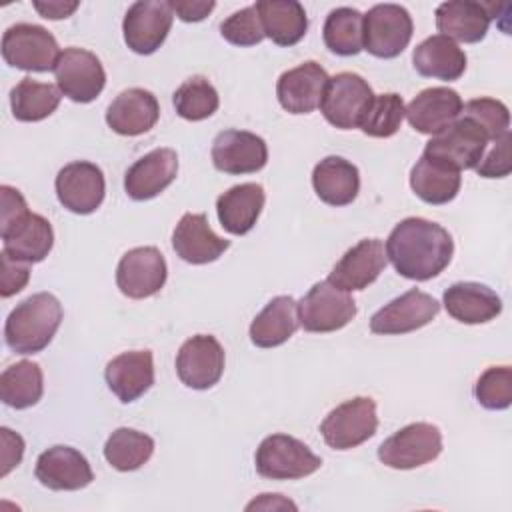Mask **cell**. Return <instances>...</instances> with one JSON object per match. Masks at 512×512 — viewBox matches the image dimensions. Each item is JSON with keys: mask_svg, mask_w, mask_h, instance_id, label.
<instances>
[{"mask_svg": "<svg viewBox=\"0 0 512 512\" xmlns=\"http://www.w3.org/2000/svg\"><path fill=\"white\" fill-rule=\"evenodd\" d=\"M376 402L370 396L350 398L332 408L320 424L324 442L334 450H350L376 434Z\"/></svg>", "mask_w": 512, "mask_h": 512, "instance_id": "5", "label": "cell"}, {"mask_svg": "<svg viewBox=\"0 0 512 512\" xmlns=\"http://www.w3.org/2000/svg\"><path fill=\"white\" fill-rule=\"evenodd\" d=\"M356 316V302L328 280L316 282L298 302V322L306 332H334Z\"/></svg>", "mask_w": 512, "mask_h": 512, "instance_id": "8", "label": "cell"}, {"mask_svg": "<svg viewBox=\"0 0 512 512\" xmlns=\"http://www.w3.org/2000/svg\"><path fill=\"white\" fill-rule=\"evenodd\" d=\"M462 98L456 90L434 86L418 92L406 108L408 124L420 134L436 136L446 130L462 112Z\"/></svg>", "mask_w": 512, "mask_h": 512, "instance_id": "23", "label": "cell"}, {"mask_svg": "<svg viewBox=\"0 0 512 512\" xmlns=\"http://www.w3.org/2000/svg\"><path fill=\"white\" fill-rule=\"evenodd\" d=\"M324 44L338 56H356L364 50V14L356 8H334L322 28Z\"/></svg>", "mask_w": 512, "mask_h": 512, "instance_id": "37", "label": "cell"}, {"mask_svg": "<svg viewBox=\"0 0 512 512\" xmlns=\"http://www.w3.org/2000/svg\"><path fill=\"white\" fill-rule=\"evenodd\" d=\"M214 6L212 0H170L172 12H176L182 22H200L214 10Z\"/></svg>", "mask_w": 512, "mask_h": 512, "instance_id": "47", "label": "cell"}, {"mask_svg": "<svg viewBox=\"0 0 512 512\" xmlns=\"http://www.w3.org/2000/svg\"><path fill=\"white\" fill-rule=\"evenodd\" d=\"M460 184L462 176L458 170L424 154L410 170V188L426 204H448L460 192Z\"/></svg>", "mask_w": 512, "mask_h": 512, "instance_id": "34", "label": "cell"}, {"mask_svg": "<svg viewBox=\"0 0 512 512\" xmlns=\"http://www.w3.org/2000/svg\"><path fill=\"white\" fill-rule=\"evenodd\" d=\"M60 98L62 92L56 86L26 76L12 88L10 106L16 120L40 122L58 108Z\"/></svg>", "mask_w": 512, "mask_h": 512, "instance_id": "36", "label": "cell"}, {"mask_svg": "<svg viewBox=\"0 0 512 512\" xmlns=\"http://www.w3.org/2000/svg\"><path fill=\"white\" fill-rule=\"evenodd\" d=\"M220 34L226 42L234 46H256L266 38L254 4L230 14L220 24Z\"/></svg>", "mask_w": 512, "mask_h": 512, "instance_id": "43", "label": "cell"}, {"mask_svg": "<svg viewBox=\"0 0 512 512\" xmlns=\"http://www.w3.org/2000/svg\"><path fill=\"white\" fill-rule=\"evenodd\" d=\"M0 438H2V476H6L14 466L20 464L22 454H24V440L20 434L12 432L10 428H0Z\"/></svg>", "mask_w": 512, "mask_h": 512, "instance_id": "46", "label": "cell"}, {"mask_svg": "<svg viewBox=\"0 0 512 512\" xmlns=\"http://www.w3.org/2000/svg\"><path fill=\"white\" fill-rule=\"evenodd\" d=\"M178 174V156L172 148H156L138 158L124 176V190L132 200H150L164 192Z\"/></svg>", "mask_w": 512, "mask_h": 512, "instance_id": "24", "label": "cell"}, {"mask_svg": "<svg viewBox=\"0 0 512 512\" xmlns=\"http://www.w3.org/2000/svg\"><path fill=\"white\" fill-rule=\"evenodd\" d=\"M442 452V432L428 422H412L378 446V458L394 470H412L436 460Z\"/></svg>", "mask_w": 512, "mask_h": 512, "instance_id": "6", "label": "cell"}, {"mask_svg": "<svg viewBox=\"0 0 512 512\" xmlns=\"http://www.w3.org/2000/svg\"><path fill=\"white\" fill-rule=\"evenodd\" d=\"M58 56V42L44 26L20 22L2 36V58L12 68L48 72L54 70Z\"/></svg>", "mask_w": 512, "mask_h": 512, "instance_id": "7", "label": "cell"}, {"mask_svg": "<svg viewBox=\"0 0 512 512\" xmlns=\"http://www.w3.org/2000/svg\"><path fill=\"white\" fill-rule=\"evenodd\" d=\"M174 12L170 8V2L166 0H138L134 2L122 22L124 42L126 46L142 56H148L156 52L170 28H172Z\"/></svg>", "mask_w": 512, "mask_h": 512, "instance_id": "12", "label": "cell"}, {"mask_svg": "<svg viewBox=\"0 0 512 512\" xmlns=\"http://www.w3.org/2000/svg\"><path fill=\"white\" fill-rule=\"evenodd\" d=\"M172 248L188 264H208L230 248V240L210 228L204 212H186L172 232Z\"/></svg>", "mask_w": 512, "mask_h": 512, "instance_id": "22", "label": "cell"}, {"mask_svg": "<svg viewBox=\"0 0 512 512\" xmlns=\"http://www.w3.org/2000/svg\"><path fill=\"white\" fill-rule=\"evenodd\" d=\"M316 196L330 206L352 204L360 190L358 168L342 156H326L312 170Z\"/></svg>", "mask_w": 512, "mask_h": 512, "instance_id": "30", "label": "cell"}, {"mask_svg": "<svg viewBox=\"0 0 512 512\" xmlns=\"http://www.w3.org/2000/svg\"><path fill=\"white\" fill-rule=\"evenodd\" d=\"M224 348L210 334L188 338L176 354V374L192 390L212 388L224 372Z\"/></svg>", "mask_w": 512, "mask_h": 512, "instance_id": "15", "label": "cell"}, {"mask_svg": "<svg viewBox=\"0 0 512 512\" xmlns=\"http://www.w3.org/2000/svg\"><path fill=\"white\" fill-rule=\"evenodd\" d=\"M44 392L42 368L36 362L20 360L0 376V398L6 406L24 410L34 406Z\"/></svg>", "mask_w": 512, "mask_h": 512, "instance_id": "35", "label": "cell"}, {"mask_svg": "<svg viewBox=\"0 0 512 512\" xmlns=\"http://www.w3.org/2000/svg\"><path fill=\"white\" fill-rule=\"evenodd\" d=\"M214 168L224 174H252L266 166V142L248 130H224L212 142Z\"/></svg>", "mask_w": 512, "mask_h": 512, "instance_id": "17", "label": "cell"}, {"mask_svg": "<svg viewBox=\"0 0 512 512\" xmlns=\"http://www.w3.org/2000/svg\"><path fill=\"white\" fill-rule=\"evenodd\" d=\"M80 4L78 2H62V0H48V2H34V8L42 18L48 20H62L68 18Z\"/></svg>", "mask_w": 512, "mask_h": 512, "instance_id": "48", "label": "cell"}, {"mask_svg": "<svg viewBox=\"0 0 512 512\" xmlns=\"http://www.w3.org/2000/svg\"><path fill=\"white\" fill-rule=\"evenodd\" d=\"M436 28L442 36L464 44L484 40L490 28V12L484 4L472 0H450L436 8Z\"/></svg>", "mask_w": 512, "mask_h": 512, "instance_id": "29", "label": "cell"}, {"mask_svg": "<svg viewBox=\"0 0 512 512\" xmlns=\"http://www.w3.org/2000/svg\"><path fill=\"white\" fill-rule=\"evenodd\" d=\"M474 396L488 410H506L512 404V370L510 366L486 368L476 386Z\"/></svg>", "mask_w": 512, "mask_h": 512, "instance_id": "42", "label": "cell"}, {"mask_svg": "<svg viewBox=\"0 0 512 512\" xmlns=\"http://www.w3.org/2000/svg\"><path fill=\"white\" fill-rule=\"evenodd\" d=\"M328 80L326 70L318 62L308 60L280 74L276 84L278 102L290 114H310L320 106Z\"/></svg>", "mask_w": 512, "mask_h": 512, "instance_id": "19", "label": "cell"}, {"mask_svg": "<svg viewBox=\"0 0 512 512\" xmlns=\"http://www.w3.org/2000/svg\"><path fill=\"white\" fill-rule=\"evenodd\" d=\"M264 200V188L256 182H244L228 188L216 200L220 226L234 236L250 232L264 208Z\"/></svg>", "mask_w": 512, "mask_h": 512, "instance_id": "28", "label": "cell"}, {"mask_svg": "<svg viewBox=\"0 0 512 512\" xmlns=\"http://www.w3.org/2000/svg\"><path fill=\"white\" fill-rule=\"evenodd\" d=\"M62 316V304L54 294H32L8 314L4 340L16 354H36L52 342Z\"/></svg>", "mask_w": 512, "mask_h": 512, "instance_id": "2", "label": "cell"}, {"mask_svg": "<svg viewBox=\"0 0 512 512\" xmlns=\"http://www.w3.org/2000/svg\"><path fill=\"white\" fill-rule=\"evenodd\" d=\"M412 64L420 76L452 82L464 74L466 54L454 40L434 34L414 48Z\"/></svg>", "mask_w": 512, "mask_h": 512, "instance_id": "31", "label": "cell"}, {"mask_svg": "<svg viewBox=\"0 0 512 512\" xmlns=\"http://www.w3.org/2000/svg\"><path fill=\"white\" fill-rule=\"evenodd\" d=\"M112 394L124 404L138 400L154 384V358L150 350H130L114 356L104 370Z\"/></svg>", "mask_w": 512, "mask_h": 512, "instance_id": "25", "label": "cell"}, {"mask_svg": "<svg viewBox=\"0 0 512 512\" xmlns=\"http://www.w3.org/2000/svg\"><path fill=\"white\" fill-rule=\"evenodd\" d=\"M372 100L374 92L360 74L340 72L328 80L320 112L334 128L352 130L362 126Z\"/></svg>", "mask_w": 512, "mask_h": 512, "instance_id": "4", "label": "cell"}, {"mask_svg": "<svg viewBox=\"0 0 512 512\" xmlns=\"http://www.w3.org/2000/svg\"><path fill=\"white\" fill-rule=\"evenodd\" d=\"M414 32L410 12L400 4H376L364 14V50L376 58H396Z\"/></svg>", "mask_w": 512, "mask_h": 512, "instance_id": "9", "label": "cell"}, {"mask_svg": "<svg viewBox=\"0 0 512 512\" xmlns=\"http://www.w3.org/2000/svg\"><path fill=\"white\" fill-rule=\"evenodd\" d=\"M158 118V100L144 88H128L120 92L106 110V124L120 136H140L152 130Z\"/></svg>", "mask_w": 512, "mask_h": 512, "instance_id": "26", "label": "cell"}, {"mask_svg": "<svg viewBox=\"0 0 512 512\" xmlns=\"http://www.w3.org/2000/svg\"><path fill=\"white\" fill-rule=\"evenodd\" d=\"M460 116L472 120L484 132L486 140H498L510 126V112L496 98H474L462 106Z\"/></svg>", "mask_w": 512, "mask_h": 512, "instance_id": "41", "label": "cell"}, {"mask_svg": "<svg viewBox=\"0 0 512 512\" xmlns=\"http://www.w3.org/2000/svg\"><path fill=\"white\" fill-rule=\"evenodd\" d=\"M54 76L58 90L78 104H88L106 84V72L100 58L84 48H64L56 60Z\"/></svg>", "mask_w": 512, "mask_h": 512, "instance_id": "11", "label": "cell"}, {"mask_svg": "<svg viewBox=\"0 0 512 512\" xmlns=\"http://www.w3.org/2000/svg\"><path fill=\"white\" fill-rule=\"evenodd\" d=\"M384 250L400 276L424 282L438 276L450 264L454 242L440 224L410 216L392 228Z\"/></svg>", "mask_w": 512, "mask_h": 512, "instance_id": "1", "label": "cell"}, {"mask_svg": "<svg viewBox=\"0 0 512 512\" xmlns=\"http://www.w3.org/2000/svg\"><path fill=\"white\" fill-rule=\"evenodd\" d=\"M172 102L178 116L190 122H198L210 118L218 110L220 98L216 88L208 82V78L190 76L176 88Z\"/></svg>", "mask_w": 512, "mask_h": 512, "instance_id": "39", "label": "cell"}, {"mask_svg": "<svg viewBox=\"0 0 512 512\" xmlns=\"http://www.w3.org/2000/svg\"><path fill=\"white\" fill-rule=\"evenodd\" d=\"M254 464L262 478L298 480L314 474L322 460L302 440L288 434H272L256 448Z\"/></svg>", "mask_w": 512, "mask_h": 512, "instance_id": "3", "label": "cell"}, {"mask_svg": "<svg viewBox=\"0 0 512 512\" xmlns=\"http://www.w3.org/2000/svg\"><path fill=\"white\" fill-rule=\"evenodd\" d=\"M0 296L2 298H10L14 294H18L30 280V270L26 262H20L16 258H12L10 254L2 252L0 254Z\"/></svg>", "mask_w": 512, "mask_h": 512, "instance_id": "45", "label": "cell"}, {"mask_svg": "<svg viewBox=\"0 0 512 512\" xmlns=\"http://www.w3.org/2000/svg\"><path fill=\"white\" fill-rule=\"evenodd\" d=\"M298 324V302L292 296H276L252 320L250 340L258 348H274L290 340Z\"/></svg>", "mask_w": 512, "mask_h": 512, "instance_id": "33", "label": "cell"}, {"mask_svg": "<svg viewBox=\"0 0 512 512\" xmlns=\"http://www.w3.org/2000/svg\"><path fill=\"white\" fill-rule=\"evenodd\" d=\"M168 268L156 246H138L128 250L116 266L118 290L134 300L154 296L166 284Z\"/></svg>", "mask_w": 512, "mask_h": 512, "instance_id": "13", "label": "cell"}, {"mask_svg": "<svg viewBox=\"0 0 512 512\" xmlns=\"http://www.w3.org/2000/svg\"><path fill=\"white\" fill-rule=\"evenodd\" d=\"M152 452H154L152 436L126 426L116 428L104 444V458L112 468L120 472L138 470L150 460Z\"/></svg>", "mask_w": 512, "mask_h": 512, "instance_id": "38", "label": "cell"}, {"mask_svg": "<svg viewBox=\"0 0 512 512\" xmlns=\"http://www.w3.org/2000/svg\"><path fill=\"white\" fill-rule=\"evenodd\" d=\"M386 260L388 258L382 240L364 238L346 250L344 256L334 264L328 282L346 292L364 290L386 268Z\"/></svg>", "mask_w": 512, "mask_h": 512, "instance_id": "18", "label": "cell"}, {"mask_svg": "<svg viewBox=\"0 0 512 512\" xmlns=\"http://www.w3.org/2000/svg\"><path fill=\"white\" fill-rule=\"evenodd\" d=\"M510 144H512V134L510 130L502 134L498 140H494L492 150L482 156V160L476 166L478 176L482 178H504L512 170V158H510Z\"/></svg>", "mask_w": 512, "mask_h": 512, "instance_id": "44", "label": "cell"}, {"mask_svg": "<svg viewBox=\"0 0 512 512\" xmlns=\"http://www.w3.org/2000/svg\"><path fill=\"white\" fill-rule=\"evenodd\" d=\"M0 236L4 246L2 252L26 264L42 262L54 244V232L50 222L30 210L14 222L0 226Z\"/></svg>", "mask_w": 512, "mask_h": 512, "instance_id": "21", "label": "cell"}, {"mask_svg": "<svg viewBox=\"0 0 512 512\" xmlns=\"http://www.w3.org/2000/svg\"><path fill=\"white\" fill-rule=\"evenodd\" d=\"M54 186L60 204L74 214H92L100 208L106 194L104 172L86 160H76L60 168Z\"/></svg>", "mask_w": 512, "mask_h": 512, "instance_id": "16", "label": "cell"}, {"mask_svg": "<svg viewBox=\"0 0 512 512\" xmlns=\"http://www.w3.org/2000/svg\"><path fill=\"white\" fill-rule=\"evenodd\" d=\"M36 480L50 490H80L92 480V468L82 452L72 446H52L44 450L34 468Z\"/></svg>", "mask_w": 512, "mask_h": 512, "instance_id": "20", "label": "cell"}, {"mask_svg": "<svg viewBox=\"0 0 512 512\" xmlns=\"http://www.w3.org/2000/svg\"><path fill=\"white\" fill-rule=\"evenodd\" d=\"M406 108L404 100L396 92H386V94H374V100L362 120L360 130L366 136L372 138H390L398 132L402 120H404Z\"/></svg>", "mask_w": 512, "mask_h": 512, "instance_id": "40", "label": "cell"}, {"mask_svg": "<svg viewBox=\"0 0 512 512\" xmlns=\"http://www.w3.org/2000/svg\"><path fill=\"white\" fill-rule=\"evenodd\" d=\"M438 312L440 304L434 296L412 288L374 312L370 318V330L384 336L408 334L430 324Z\"/></svg>", "mask_w": 512, "mask_h": 512, "instance_id": "14", "label": "cell"}, {"mask_svg": "<svg viewBox=\"0 0 512 512\" xmlns=\"http://www.w3.org/2000/svg\"><path fill=\"white\" fill-rule=\"evenodd\" d=\"M446 312L462 324H484L502 312L500 296L480 282H456L444 292Z\"/></svg>", "mask_w": 512, "mask_h": 512, "instance_id": "27", "label": "cell"}, {"mask_svg": "<svg viewBox=\"0 0 512 512\" xmlns=\"http://www.w3.org/2000/svg\"><path fill=\"white\" fill-rule=\"evenodd\" d=\"M264 36L278 46L298 44L308 30V16L296 0H260L254 4Z\"/></svg>", "mask_w": 512, "mask_h": 512, "instance_id": "32", "label": "cell"}, {"mask_svg": "<svg viewBox=\"0 0 512 512\" xmlns=\"http://www.w3.org/2000/svg\"><path fill=\"white\" fill-rule=\"evenodd\" d=\"M486 142L484 132L472 120L458 116L446 130L426 142L422 154L460 172L478 166L486 152Z\"/></svg>", "mask_w": 512, "mask_h": 512, "instance_id": "10", "label": "cell"}]
</instances>
